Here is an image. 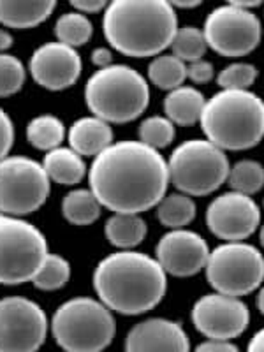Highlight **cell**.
<instances>
[{
  "mask_svg": "<svg viewBox=\"0 0 264 352\" xmlns=\"http://www.w3.org/2000/svg\"><path fill=\"white\" fill-rule=\"evenodd\" d=\"M146 222L141 215L132 213H113L104 226V234L109 243L118 250H132L146 238Z\"/></svg>",
  "mask_w": 264,
  "mask_h": 352,
  "instance_id": "22",
  "label": "cell"
},
{
  "mask_svg": "<svg viewBox=\"0 0 264 352\" xmlns=\"http://www.w3.org/2000/svg\"><path fill=\"white\" fill-rule=\"evenodd\" d=\"M263 206H264V203H263Z\"/></svg>",
  "mask_w": 264,
  "mask_h": 352,
  "instance_id": "45",
  "label": "cell"
},
{
  "mask_svg": "<svg viewBox=\"0 0 264 352\" xmlns=\"http://www.w3.org/2000/svg\"><path fill=\"white\" fill-rule=\"evenodd\" d=\"M247 352H264V328L259 329L252 336V340L248 342Z\"/></svg>",
  "mask_w": 264,
  "mask_h": 352,
  "instance_id": "39",
  "label": "cell"
},
{
  "mask_svg": "<svg viewBox=\"0 0 264 352\" xmlns=\"http://www.w3.org/2000/svg\"><path fill=\"white\" fill-rule=\"evenodd\" d=\"M206 278L215 292L241 298L257 291L264 282V256L245 241H232L210 250Z\"/></svg>",
  "mask_w": 264,
  "mask_h": 352,
  "instance_id": "9",
  "label": "cell"
},
{
  "mask_svg": "<svg viewBox=\"0 0 264 352\" xmlns=\"http://www.w3.org/2000/svg\"><path fill=\"white\" fill-rule=\"evenodd\" d=\"M194 352H240V349L232 342H222V340H206L199 344Z\"/></svg>",
  "mask_w": 264,
  "mask_h": 352,
  "instance_id": "37",
  "label": "cell"
},
{
  "mask_svg": "<svg viewBox=\"0 0 264 352\" xmlns=\"http://www.w3.org/2000/svg\"><path fill=\"white\" fill-rule=\"evenodd\" d=\"M259 204L250 196L226 192L215 197L206 210V226L217 238L226 243L243 241L259 229Z\"/></svg>",
  "mask_w": 264,
  "mask_h": 352,
  "instance_id": "14",
  "label": "cell"
},
{
  "mask_svg": "<svg viewBox=\"0 0 264 352\" xmlns=\"http://www.w3.org/2000/svg\"><path fill=\"white\" fill-rule=\"evenodd\" d=\"M27 71L18 56L0 53V97H11L23 88Z\"/></svg>",
  "mask_w": 264,
  "mask_h": 352,
  "instance_id": "32",
  "label": "cell"
},
{
  "mask_svg": "<svg viewBox=\"0 0 264 352\" xmlns=\"http://www.w3.org/2000/svg\"><path fill=\"white\" fill-rule=\"evenodd\" d=\"M206 48H208V44H206V39H204L203 30L192 27V25L178 28V32H176L171 44L173 56H176L184 64H192V62L203 60Z\"/></svg>",
  "mask_w": 264,
  "mask_h": 352,
  "instance_id": "29",
  "label": "cell"
},
{
  "mask_svg": "<svg viewBox=\"0 0 264 352\" xmlns=\"http://www.w3.org/2000/svg\"><path fill=\"white\" fill-rule=\"evenodd\" d=\"M12 43H14V37L11 36L8 28H0V53H8Z\"/></svg>",
  "mask_w": 264,
  "mask_h": 352,
  "instance_id": "40",
  "label": "cell"
},
{
  "mask_svg": "<svg viewBox=\"0 0 264 352\" xmlns=\"http://www.w3.org/2000/svg\"><path fill=\"white\" fill-rule=\"evenodd\" d=\"M14 143V125L6 109L0 108V160L9 155Z\"/></svg>",
  "mask_w": 264,
  "mask_h": 352,
  "instance_id": "34",
  "label": "cell"
},
{
  "mask_svg": "<svg viewBox=\"0 0 264 352\" xmlns=\"http://www.w3.org/2000/svg\"><path fill=\"white\" fill-rule=\"evenodd\" d=\"M169 182L185 196H210L228 182L229 159L208 140L178 144L168 160Z\"/></svg>",
  "mask_w": 264,
  "mask_h": 352,
  "instance_id": "7",
  "label": "cell"
},
{
  "mask_svg": "<svg viewBox=\"0 0 264 352\" xmlns=\"http://www.w3.org/2000/svg\"><path fill=\"white\" fill-rule=\"evenodd\" d=\"M157 219L171 231L185 229V226L196 219V203L192 197L182 192L169 194L157 204Z\"/></svg>",
  "mask_w": 264,
  "mask_h": 352,
  "instance_id": "25",
  "label": "cell"
},
{
  "mask_svg": "<svg viewBox=\"0 0 264 352\" xmlns=\"http://www.w3.org/2000/svg\"><path fill=\"white\" fill-rule=\"evenodd\" d=\"M168 273L155 257L136 250H118L97 263L94 289L99 301L120 316H141L162 301Z\"/></svg>",
  "mask_w": 264,
  "mask_h": 352,
  "instance_id": "2",
  "label": "cell"
},
{
  "mask_svg": "<svg viewBox=\"0 0 264 352\" xmlns=\"http://www.w3.org/2000/svg\"><path fill=\"white\" fill-rule=\"evenodd\" d=\"M259 241H261V245H263V248H264V226L261 228V231H259Z\"/></svg>",
  "mask_w": 264,
  "mask_h": 352,
  "instance_id": "44",
  "label": "cell"
},
{
  "mask_svg": "<svg viewBox=\"0 0 264 352\" xmlns=\"http://www.w3.org/2000/svg\"><path fill=\"white\" fill-rule=\"evenodd\" d=\"M30 76L39 87L60 92L76 85L83 71L78 50L62 43H46L32 53L28 60Z\"/></svg>",
  "mask_w": 264,
  "mask_h": 352,
  "instance_id": "15",
  "label": "cell"
},
{
  "mask_svg": "<svg viewBox=\"0 0 264 352\" xmlns=\"http://www.w3.org/2000/svg\"><path fill=\"white\" fill-rule=\"evenodd\" d=\"M72 9L81 14H97L100 11H106L108 2L106 0H72L71 2Z\"/></svg>",
  "mask_w": 264,
  "mask_h": 352,
  "instance_id": "36",
  "label": "cell"
},
{
  "mask_svg": "<svg viewBox=\"0 0 264 352\" xmlns=\"http://www.w3.org/2000/svg\"><path fill=\"white\" fill-rule=\"evenodd\" d=\"M43 168L48 175L52 182L58 185H65V187H72V185L81 184L85 176H87L88 169L85 164L83 157L78 155L72 148H55L48 152L43 159Z\"/></svg>",
  "mask_w": 264,
  "mask_h": 352,
  "instance_id": "20",
  "label": "cell"
},
{
  "mask_svg": "<svg viewBox=\"0 0 264 352\" xmlns=\"http://www.w3.org/2000/svg\"><path fill=\"white\" fill-rule=\"evenodd\" d=\"M259 71L247 62H234L219 72L217 83L222 90H248L257 80Z\"/></svg>",
  "mask_w": 264,
  "mask_h": 352,
  "instance_id": "33",
  "label": "cell"
},
{
  "mask_svg": "<svg viewBox=\"0 0 264 352\" xmlns=\"http://www.w3.org/2000/svg\"><path fill=\"white\" fill-rule=\"evenodd\" d=\"M100 203L90 188H74L62 199V215L69 224L90 226L100 217Z\"/></svg>",
  "mask_w": 264,
  "mask_h": 352,
  "instance_id": "24",
  "label": "cell"
},
{
  "mask_svg": "<svg viewBox=\"0 0 264 352\" xmlns=\"http://www.w3.org/2000/svg\"><path fill=\"white\" fill-rule=\"evenodd\" d=\"M92 34L94 25L90 18L76 11L64 12L55 23L56 43H62L74 50L87 44Z\"/></svg>",
  "mask_w": 264,
  "mask_h": 352,
  "instance_id": "27",
  "label": "cell"
},
{
  "mask_svg": "<svg viewBox=\"0 0 264 352\" xmlns=\"http://www.w3.org/2000/svg\"><path fill=\"white\" fill-rule=\"evenodd\" d=\"M53 0H0V25L27 30L44 23L53 14Z\"/></svg>",
  "mask_w": 264,
  "mask_h": 352,
  "instance_id": "19",
  "label": "cell"
},
{
  "mask_svg": "<svg viewBox=\"0 0 264 352\" xmlns=\"http://www.w3.org/2000/svg\"><path fill=\"white\" fill-rule=\"evenodd\" d=\"M203 34L213 52L228 58H240L259 46L263 25L252 11L226 4L210 12Z\"/></svg>",
  "mask_w": 264,
  "mask_h": 352,
  "instance_id": "11",
  "label": "cell"
},
{
  "mask_svg": "<svg viewBox=\"0 0 264 352\" xmlns=\"http://www.w3.org/2000/svg\"><path fill=\"white\" fill-rule=\"evenodd\" d=\"M140 141L153 150H162L175 141V124L166 116L153 115L144 118L140 125Z\"/></svg>",
  "mask_w": 264,
  "mask_h": 352,
  "instance_id": "31",
  "label": "cell"
},
{
  "mask_svg": "<svg viewBox=\"0 0 264 352\" xmlns=\"http://www.w3.org/2000/svg\"><path fill=\"white\" fill-rule=\"evenodd\" d=\"M67 141L69 148L74 150L78 155L92 157V159L115 143L111 125L94 115L78 118L69 127Z\"/></svg>",
  "mask_w": 264,
  "mask_h": 352,
  "instance_id": "18",
  "label": "cell"
},
{
  "mask_svg": "<svg viewBox=\"0 0 264 352\" xmlns=\"http://www.w3.org/2000/svg\"><path fill=\"white\" fill-rule=\"evenodd\" d=\"M69 278H71V264H69V261L58 256V254H48L39 272L32 278V284L39 291L52 292L64 287Z\"/></svg>",
  "mask_w": 264,
  "mask_h": 352,
  "instance_id": "30",
  "label": "cell"
},
{
  "mask_svg": "<svg viewBox=\"0 0 264 352\" xmlns=\"http://www.w3.org/2000/svg\"><path fill=\"white\" fill-rule=\"evenodd\" d=\"M88 184L100 206L109 212L141 215L164 199L168 160L141 141H116L94 159Z\"/></svg>",
  "mask_w": 264,
  "mask_h": 352,
  "instance_id": "1",
  "label": "cell"
},
{
  "mask_svg": "<svg viewBox=\"0 0 264 352\" xmlns=\"http://www.w3.org/2000/svg\"><path fill=\"white\" fill-rule=\"evenodd\" d=\"M208 257V243L197 232L187 229L169 231L155 247V259L162 270L178 278L197 275L206 268Z\"/></svg>",
  "mask_w": 264,
  "mask_h": 352,
  "instance_id": "16",
  "label": "cell"
},
{
  "mask_svg": "<svg viewBox=\"0 0 264 352\" xmlns=\"http://www.w3.org/2000/svg\"><path fill=\"white\" fill-rule=\"evenodd\" d=\"M52 180L43 164L25 155H8L0 160V215L23 217L46 203Z\"/></svg>",
  "mask_w": 264,
  "mask_h": 352,
  "instance_id": "10",
  "label": "cell"
},
{
  "mask_svg": "<svg viewBox=\"0 0 264 352\" xmlns=\"http://www.w3.org/2000/svg\"><path fill=\"white\" fill-rule=\"evenodd\" d=\"M102 32L122 55L155 58L173 44L178 16L166 0H115L104 11Z\"/></svg>",
  "mask_w": 264,
  "mask_h": 352,
  "instance_id": "3",
  "label": "cell"
},
{
  "mask_svg": "<svg viewBox=\"0 0 264 352\" xmlns=\"http://www.w3.org/2000/svg\"><path fill=\"white\" fill-rule=\"evenodd\" d=\"M50 329L64 352H102L111 345L116 324L102 301L80 296L56 308Z\"/></svg>",
  "mask_w": 264,
  "mask_h": 352,
  "instance_id": "6",
  "label": "cell"
},
{
  "mask_svg": "<svg viewBox=\"0 0 264 352\" xmlns=\"http://www.w3.org/2000/svg\"><path fill=\"white\" fill-rule=\"evenodd\" d=\"M215 76V69H213V64L208 60H197L192 62V64H187V78L192 83L203 85L210 83Z\"/></svg>",
  "mask_w": 264,
  "mask_h": 352,
  "instance_id": "35",
  "label": "cell"
},
{
  "mask_svg": "<svg viewBox=\"0 0 264 352\" xmlns=\"http://www.w3.org/2000/svg\"><path fill=\"white\" fill-rule=\"evenodd\" d=\"M48 317L23 296L0 300V352H37L48 336Z\"/></svg>",
  "mask_w": 264,
  "mask_h": 352,
  "instance_id": "12",
  "label": "cell"
},
{
  "mask_svg": "<svg viewBox=\"0 0 264 352\" xmlns=\"http://www.w3.org/2000/svg\"><path fill=\"white\" fill-rule=\"evenodd\" d=\"M228 184L234 192L252 197L264 187V166L257 160L243 159L229 169Z\"/></svg>",
  "mask_w": 264,
  "mask_h": 352,
  "instance_id": "28",
  "label": "cell"
},
{
  "mask_svg": "<svg viewBox=\"0 0 264 352\" xmlns=\"http://www.w3.org/2000/svg\"><path fill=\"white\" fill-rule=\"evenodd\" d=\"M256 305H257V308H259V312L264 316V285L259 289V294H257Z\"/></svg>",
  "mask_w": 264,
  "mask_h": 352,
  "instance_id": "43",
  "label": "cell"
},
{
  "mask_svg": "<svg viewBox=\"0 0 264 352\" xmlns=\"http://www.w3.org/2000/svg\"><path fill=\"white\" fill-rule=\"evenodd\" d=\"M125 352H190V340L180 322L152 317L131 328Z\"/></svg>",
  "mask_w": 264,
  "mask_h": 352,
  "instance_id": "17",
  "label": "cell"
},
{
  "mask_svg": "<svg viewBox=\"0 0 264 352\" xmlns=\"http://www.w3.org/2000/svg\"><path fill=\"white\" fill-rule=\"evenodd\" d=\"M173 9H192V8H197V6H201L199 0H188V2H185V0H175V2H171Z\"/></svg>",
  "mask_w": 264,
  "mask_h": 352,
  "instance_id": "42",
  "label": "cell"
},
{
  "mask_svg": "<svg viewBox=\"0 0 264 352\" xmlns=\"http://www.w3.org/2000/svg\"><path fill=\"white\" fill-rule=\"evenodd\" d=\"M85 104L94 116L109 125L129 124L148 108V81L140 71L125 64L97 69L85 85Z\"/></svg>",
  "mask_w": 264,
  "mask_h": 352,
  "instance_id": "5",
  "label": "cell"
},
{
  "mask_svg": "<svg viewBox=\"0 0 264 352\" xmlns=\"http://www.w3.org/2000/svg\"><path fill=\"white\" fill-rule=\"evenodd\" d=\"M204 99L203 92H199L196 87H180L175 88L166 96L164 99V113L166 118L175 125H194L201 120L203 115Z\"/></svg>",
  "mask_w": 264,
  "mask_h": 352,
  "instance_id": "21",
  "label": "cell"
},
{
  "mask_svg": "<svg viewBox=\"0 0 264 352\" xmlns=\"http://www.w3.org/2000/svg\"><path fill=\"white\" fill-rule=\"evenodd\" d=\"M199 124L224 152L254 148L264 138V100L250 90H222L206 99Z\"/></svg>",
  "mask_w": 264,
  "mask_h": 352,
  "instance_id": "4",
  "label": "cell"
},
{
  "mask_svg": "<svg viewBox=\"0 0 264 352\" xmlns=\"http://www.w3.org/2000/svg\"><path fill=\"white\" fill-rule=\"evenodd\" d=\"M229 4L236 6V8L245 9V11H252L254 8H259L261 0H232Z\"/></svg>",
  "mask_w": 264,
  "mask_h": 352,
  "instance_id": "41",
  "label": "cell"
},
{
  "mask_svg": "<svg viewBox=\"0 0 264 352\" xmlns=\"http://www.w3.org/2000/svg\"><path fill=\"white\" fill-rule=\"evenodd\" d=\"M25 134L30 146L48 153L62 146V141L65 140V125L55 115H39L28 122Z\"/></svg>",
  "mask_w": 264,
  "mask_h": 352,
  "instance_id": "23",
  "label": "cell"
},
{
  "mask_svg": "<svg viewBox=\"0 0 264 352\" xmlns=\"http://www.w3.org/2000/svg\"><path fill=\"white\" fill-rule=\"evenodd\" d=\"M192 322L208 340L231 342L248 328L250 310L241 298L212 292L194 303Z\"/></svg>",
  "mask_w": 264,
  "mask_h": 352,
  "instance_id": "13",
  "label": "cell"
},
{
  "mask_svg": "<svg viewBox=\"0 0 264 352\" xmlns=\"http://www.w3.org/2000/svg\"><path fill=\"white\" fill-rule=\"evenodd\" d=\"M92 64L96 65L97 69H106L109 65H113V53L109 48H104V46H99L92 52Z\"/></svg>",
  "mask_w": 264,
  "mask_h": 352,
  "instance_id": "38",
  "label": "cell"
},
{
  "mask_svg": "<svg viewBox=\"0 0 264 352\" xmlns=\"http://www.w3.org/2000/svg\"><path fill=\"white\" fill-rule=\"evenodd\" d=\"M148 80L157 88L171 92L175 88L184 87V81L187 80V64L173 55L155 56L148 65Z\"/></svg>",
  "mask_w": 264,
  "mask_h": 352,
  "instance_id": "26",
  "label": "cell"
},
{
  "mask_svg": "<svg viewBox=\"0 0 264 352\" xmlns=\"http://www.w3.org/2000/svg\"><path fill=\"white\" fill-rule=\"evenodd\" d=\"M48 254V240L39 228L25 219L0 215V285L32 282Z\"/></svg>",
  "mask_w": 264,
  "mask_h": 352,
  "instance_id": "8",
  "label": "cell"
}]
</instances>
